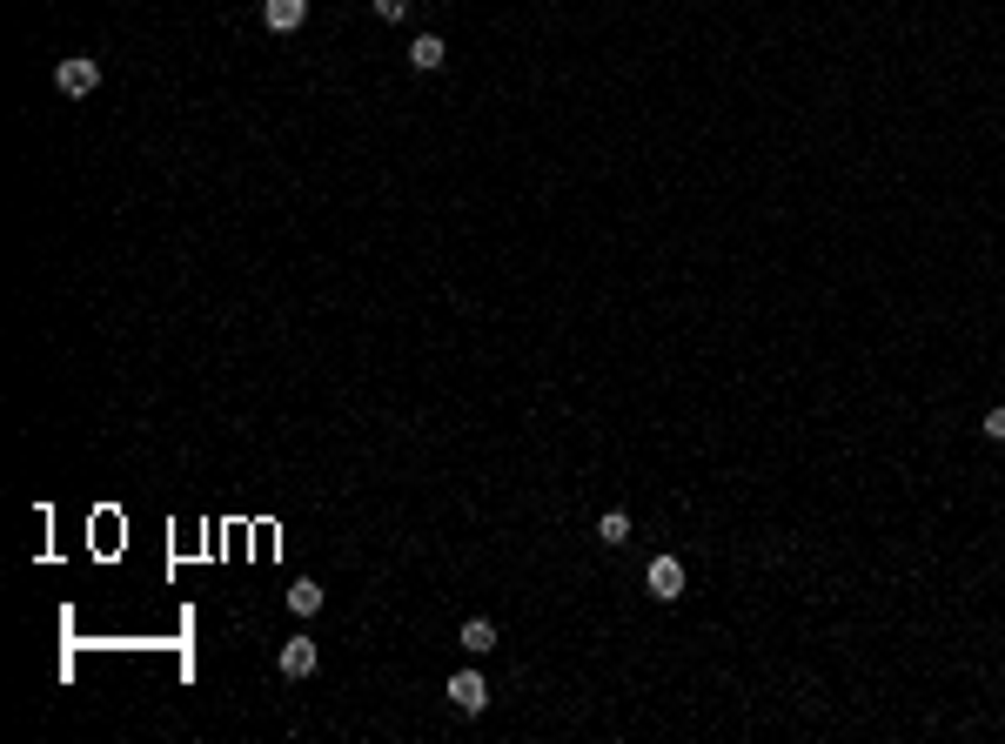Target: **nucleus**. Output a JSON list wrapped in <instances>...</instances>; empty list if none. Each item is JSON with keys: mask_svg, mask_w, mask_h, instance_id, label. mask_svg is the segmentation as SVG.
Listing matches in <instances>:
<instances>
[{"mask_svg": "<svg viewBox=\"0 0 1005 744\" xmlns=\"http://www.w3.org/2000/svg\"><path fill=\"white\" fill-rule=\"evenodd\" d=\"M597 543H630V517H624V510H603V523H597Z\"/></svg>", "mask_w": 1005, "mask_h": 744, "instance_id": "9", "label": "nucleus"}, {"mask_svg": "<svg viewBox=\"0 0 1005 744\" xmlns=\"http://www.w3.org/2000/svg\"><path fill=\"white\" fill-rule=\"evenodd\" d=\"M979 436H992V443H1005V409H985V423H979Z\"/></svg>", "mask_w": 1005, "mask_h": 744, "instance_id": "10", "label": "nucleus"}, {"mask_svg": "<svg viewBox=\"0 0 1005 744\" xmlns=\"http://www.w3.org/2000/svg\"><path fill=\"white\" fill-rule=\"evenodd\" d=\"M376 14H382V21H402V14H409V0H376Z\"/></svg>", "mask_w": 1005, "mask_h": 744, "instance_id": "11", "label": "nucleus"}, {"mask_svg": "<svg viewBox=\"0 0 1005 744\" xmlns=\"http://www.w3.org/2000/svg\"><path fill=\"white\" fill-rule=\"evenodd\" d=\"M289 610H295V617H315V610H322V584H309V577L289 584Z\"/></svg>", "mask_w": 1005, "mask_h": 744, "instance_id": "8", "label": "nucleus"}, {"mask_svg": "<svg viewBox=\"0 0 1005 744\" xmlns=\"http://www.w3.org/2000/svg\"><path fill=\"white\" fill-rule=\"evenodd\" d=\"M449 698H456V711H469V718H476V711L490 704V684H483L476 671H456V677H449Z\"/></svg>", "mask_w": 1005, "mask_h": 744, "instance_id": "3", "label": "nucleus"}, {"mask_svg": "<svg viewBox=\"0 0 1005 744\" xmlns=\"http://www.w3.org/2000/svg\"><path fill=\"white\" fill-rule=\"evenodd\" d=\"M463 651H469V657L496 651V624H490V617H469V624H463Z\"/></svg>", "mask_w": 1005, "mask_h": 744, "instance_id": "7", "label": "nucleus"}, {"mask_svg": "<svg viewBox=\"0 0 1005 744\" xmlns=\"http://www.w3.org/2000/svg\"><path fill=\"white\" fill-rule=\"evenodd\" d=\"M315 664H322V651H315L309 637H289V644H282V677H309Z\"/></svg>", "mask_w": 1005, "mask_h": 744, "instance_id": "5", "label": "nucleus"}, {"mask_svg": "<svg viewBox=\"0 0 1005 744\" xmlns=\"http://www.w3.org/2000/svg\"><path fill=\"white\" fill-rule=\"evenodd\" d=\"M54 88L74 94V101H81V94H94V88H101V61H94V54H67L61 68H54Z\"/></svg>", "mask_w": 1005, "mask_h": 744, "instance_id": "1", "label": "nucleus"}, {"mask_svg": "<svg viewBox=\"0 0 1005 744\" xmlns=\"http://www.w3.org/2000/svg\"><path fill=\"white\" fill-rule=\"evenodd\" d=\"M262 21L275 27V34H295V27L309 21V0H268V7H262Z\"/></svg>", "mask_w": 1005, "mask_h": 744, "instance_id": "4", "label": "nucleus"}, {"mask_svg": "<svg viewBox=\"0 0 1005 744\" xmlns=\"http://www.w3.org/2000/svg\"><path fill=\"white\" fill-rule=\"evenodd\" d=\"M644 590L657 597V604H677V597H684V557H650Z\"/></svg>", "mask_w": 1005, "mask_h": 744, "instance_id": "2", "label": "nucleus"}, {"mask_svg": "<svg viewBox=\"0 0 1005 744\" xmlns=\"http://www.w3.org/2000/svg\"><path fill=\"white\" fill-rule=\"evenodd\" d=\"M443 61H449V47H443V34H416V41H409V68H443Z\"/></svg>", "mask_w": 1005, "mask_h": 744, "instance_id": "6", "label": "nucleus"}]
</instances>
